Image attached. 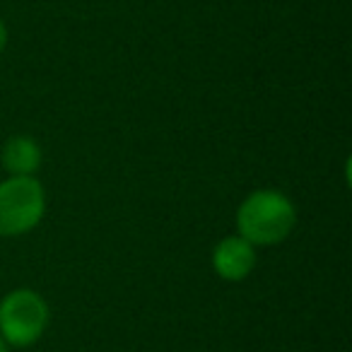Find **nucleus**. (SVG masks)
<instances>
[{
  "instance_id": "f03ea898",
  "label": "nucleus",
  "mask_w": 352,
  "mask_h": 352,
  "mask_svg": "<svg viewBox=\"0 0 352 352\" xmlns=\"http://www.w3.org/2000/svg\"><path fill=\"white\" fill-rule=\"evenodd\" d=\"M49 321V304L34 289L17 287L0 299V338L8 347H32L46 333Z\"/></svg>"
},
{
  "instance_id": "0eeeda50",
  "label": "nucleus",
  "mask_w": 352,
  "mask_h": 352,
  "mask_svg": "<svg viewBox=\"0 0 352 352\" xmlns=\"http://www.w3.org/2000/svg\"><path fill=\"white\" fill-rule=\"evenodd\" d=\"M0 352H8V345H6V340L0 338Z\"/></svg>"
},
{
  "instance_id": "423d86ee",
  "label": "nucleus",
  "mask_w": 352,
  "mask_h": 352,
  "mask_svg": "<svg viewBox=\"0 0 352 352\" xmlns=\"http://www.w3.org/2000/svg\"><path fill=\"white\" fill-rule=\"evenodd\" d=\"M6 46H8V27H6V22L0 20V56H3Z\"/></svg>"
},
{
  "instance_id": "39448f33",
  "label": "nucleus",
  "mask_w": 352,
  "mask_h": 352,
  "mask_svg": "<svg viewBox=\"0 0 352 352\" xmlns=\"http://www.w3.org/2000/svg\"><path fill=\"white\" fill-rule=\"evenodd\" d=\"M0 160L10 176H34L41 166V147L30 135H12L3 145Z\"/></svg>"
},
{
  "instance_id": "f257e3e1",
  "label": "nucleus",
  "mask_w": 352,
  "mask_h": 352,
  "mask_svg": "<svg viewBox=\"0 0 352 352\" xmlns=\"http://www.w3.org/2000/svg\"><path fill=\"white\" fill-rule=\"evenodd\" d=\"M297 225L294 203L275 188H258L241 201L236 210V230L254 246H273L285 241Z\"/></svg>"
},
{
  "instance_id": "20e7f679",
  "label": "nucleus",
  "mask_w": 352,
  "mask_h": 352,
  "mask_svg": "<svg viewBox=\"0 0 352 352\" xmlns=\"http://www.w3.org/2000/svg\"><path fill=\"white\" fill-rule=\"evenodd\" d=\"M256 268V246L249 244L244 236H225L212 249V270L217 278L227 283H241Z\"/></svg>"
},
{
  "instance_id": "7ed1b4c3",
  "label": "nucleus",
  "mask_w": 352,
  "mask_h": 352,
  "mask_svg": "<svg viewBox=\"0 0 352 352\" xmlns=\"http://www.w3.org/2000/svg\"><path fill=\"white\" fill-rule=\"evenodd\" d=\"M46 212V191L34 176H10L0 182V236L32 232Z\"/></svg>"
}]
</instances>
